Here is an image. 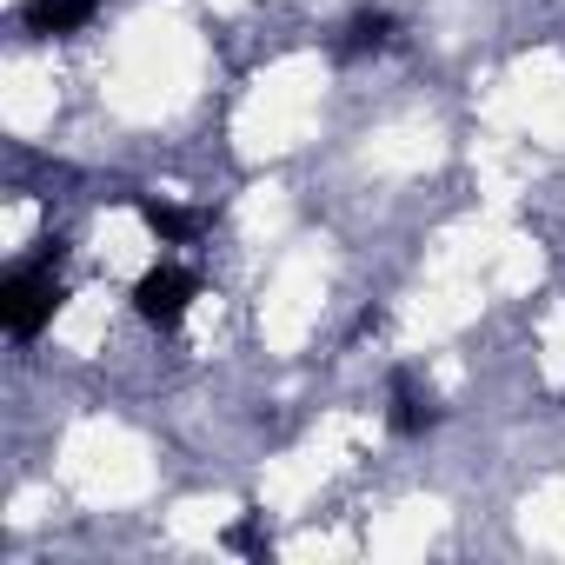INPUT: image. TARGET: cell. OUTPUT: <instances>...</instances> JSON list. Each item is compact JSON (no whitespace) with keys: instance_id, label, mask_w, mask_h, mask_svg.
Masks as SVG:
<instances>
[{"instance_id":"1","label":"cell","mask_w":565,"mask_h":565,"mask_svg":"<svg viewBox=\"0 0 565 565\" xmlns=\"http://www.w3.org/2000/svg\"><path fill=\"white\" fill-rule=\"evenodd\" d=\"M61 307H67V287H61V279H47L41 266L8 273V287H0V320H8L14 340H34Z\"/></svg>"},{"instance_id":"2","label":"cell","mask_w":565,"mask_h":565,"mask_svg":"<svg viewBox=\"0 0 565 565\" xmlns=\"http://www.w3.org/2000/svg\"><path fill=\"white\" fill-rule=\"evenodd\" d=\"M193 300H200V279H193L186 266H153L140 287H134V313H140L147 327H160V333L180 327Z\"/></svg>"},{"instance_id":"3","label":"cell","mask_w":565,"mask_h":565,"mask_svg":"<svg viewBox=\"0 0 565 565\" xmlns=\"http://www.w3.org/2000/svg\"><path fill=\"white\" fill-rule=\"evenodd\" d=\"M433 419H439V399H433V393H426V386H419L413 373H399V380H393V433L419 439V433H426Z\"/></svg>"},{"instance_id":"4","label":"cell","mask_w":565,"mask_h":565,"mask_svg":"<svg viewBox=\"0 0 565 565\" xmlns=\"http://www.w3.org/2000/svg\"><path fill=\"white\" fill-rule=\"evenodd\" d=\"M94 8L100 0H28V28L34 34H74L94 21Z\"/></svg>"},{"instance_id":"5","label":"cell","mask_w":565,"mask_h":565,"mask_svg":"<svg viewBox=\"0 0 565 565\" xmlns=\"http://www.w3.org/2000/svg\"><path fill=\"white\" fill-rule=\"evenodd\" d=\"M134 213H140V220H147V233H160L167 246H180V239H193V233H200V220H193L186 206H173V200H147V193H140V200H134Z\"/></svg>"},{"instance_id":"6","label":"cell","mask_w":565,"mask_h":565,"mask_svg":"<svg viewBox=\"0 0 565 565\" xmlns=\"http://www.w3.org/2000/svg\"><path fill=\"white\" fill-rule=\"evenodd\" d=\"M393 41V14H360L353 28H347V54H373V47H386Z\"/></svg>"}]
</instances>
